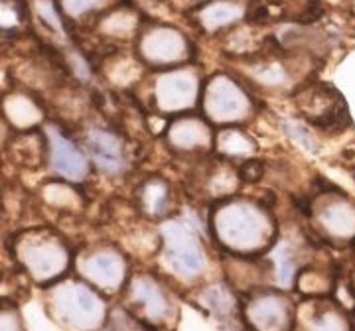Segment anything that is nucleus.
<instances>
[{"instance_id": "f257e3e1", "label": "nucleus", "mask_w": 355, "mask_h": 331, "mask_svg": "<svg viewBox=\"0 0 355 331\" xmlns=\"http://www.w3.org/2000/svg\"><path fill=\"white\" fill-rule=\"evenodd\" d=\"M216 241L231 256L263 255L277 242V223L268 207L254 204H223V211L211 217Z\"/></svg>"}, {"instance_id": "f03ea898", "label": "nucleus", "mask_w": 355, "mask_h": 331, "mask_svg": "<svg viewBox=\"0 0 355 331\" xmlns=\"http://www.w3.org/2000/svg\"><path fill=\"white\" fill-rule=\"evenodd\" d=\"M50 304L55 319L67 330L97 331L107 319L103 296L85 280L51 284Z\"/></svg>"}, {"instance_id": "7ed1b4c3", "label": "nucleus", "mask_w": 355, "mask_h": 331, "mask_svg": "<svg viewBox=\"0 0 355 331\" xmlns=\"http://www.w3.org/2000/svg\"><path fill=\"white\" fill-rule=\"evenodd\" d=\"M18 262L32 280L42 286L55 284L71 265V253L64 239L42 231L26 233L18 239Z\"/></svg>"}, {"instance_id": "20e7f679", "label": "nucleus", "mask_w": 355, "mask_h": 331, "mask_svg": "<svg viewBox=\"0 0 355 331\" xmlns=\"http://www.w3.org/2000/svg\"><path fill=\"white\" fill-rule=\"evenodd\" d=\"M318 199L308 205L318 237L331 247H354L355 242V202L343 191H320Z\"/></svg>"}, {"instance_id": "39448f33", "label": "nucleus", "mask_w": 355, "mask_h": 331, "mask_svg": "<svg viewBox=\"0 0 355 331\" xmlns=\"http://www.w3.org/2000/svg\"><path fill=\"white\" fill-rule=\"evenodd\" d=\"M162 256L170 272L182 282H196L207 268V256L198 235L180 221H168L160 229Z\"/></svg>"}, {"instance_id": "423d86ee", "label": "nucleus", "mask_w": 355, "mask_h": 331, "mask_svg": "<svg viewBox=\"0 0 355 331\" xmlns=\"http://www.w3.org/2000/svg\"><path fill=\"white\" fill-rule=\"evenodd\" d=\"M127 310L140 321L156 328L168 325L176 316L174 300L162 280L153 272H137L130 276L127 288Z\"/></svg>"}, {"instance_id": "0eeeda50", "label": "nucleus", "mask_w": 355, "mask_h": 331, "mask_svg": "<svg viewBox=\"0 0 355 331\" xmlns=\"http://www.w3.org/2000/svg\"><path fill=\"white\" fill-rule=\"evenodd\" d=\"M243 319L253 331H292L296 307L280 290H254L243 306Z\"/></svg>"}, {"instance_id": "6e6552de", "label": "nucleus", "mask_w": 355, "mask_h": 331, "mask_svg": "<svg viewBox=\"0 0 355 331\" xmlns=\"http://www.w3.org/2000/svg\"><path fill=\"white\" fill-rule=\"evenodd\" d=\"M77 270L81 278L99 292H121L130 280L127 256L113 247H101L81 255L77 260Z\"/></svg>"}, {"instance_id": "1a4fd4ad", "label": "nucleus", "mask_w": 355, "mask_h": 331, "mask_svg": "<svg viewBox=\"0 0 355 331\" xmlns=\"http://www.w3.org/2000/svg\"><path fill=\"white\" fill-rule=\"evenodd\" d=\"M296 331H354L352 312L328 296L306 298L296 307Z\"/></svg>"}, {"instance_id": "9d476101", "label": "nucleus", "mask_w": 355, "mask_h": 331, "mask_svg": "<svg viewBox=\"0 0 355 331\" xmlns=\"http://www.w3.org/2000/svg\"><path fill=\"white\" fill-rule=\"evenodd\" d=\"M304 116L320 130H340L349 125L347 105L331 87H316L308 93Z\"/></svg>"}, {"instance_id": "9b49d317", "label": "nucleus", "mask_w": 355, "mask_h": 331, "mask_svg": "<svg viewBox=\"0 0 355 331\" xmlns=\"http://www.w3.org/2000/svg\"><path fill=\"white\" fill-rule=\"evenodd\" d=\"M48 136V152L50 166L65 179H81L87 174V160L79 152L77 144L64 136L60 128L50 127L46 130Z\"/></svg>"}, {"instance_id": "f8f14e48", "label": "nucleus", "mask_w": 355, "mask_h": 331, "mask_svg": "<svg viewBox=\"0 0 355 331\" xmlns=\"http://www.w3.org/2000/svg\"><path fill=\"white\" fill-rule=\"evenodd\" d=\"M85 142L89 154L99 170L107 174H116L125 168V146L109 128H93Z\"/></svg>"}, {"instance_id": "ddd939ff", "label": "nucleus", "mask_w": 355, "mask_h": 331, "mask_svg": "<svg viewBox=\"0 0 355 331\" xmlns=\"http://www.w3.org/2000/svg\"><path fill=\"white\" fill-rule=\"evenodd\" d=\"M200 300L205 306V310L217 319V321H225V328H229L233 321H241L243 307L239 306L235 294L231 292V288L225 284H211L207 288H203L200 292Z\"/></svg>"}, {"instance_id": "4468645a", "label": "nucleus", "mask_w": 355, "mask_h": 331, "mask_svg": "<svg viewBox=\"0 0 355 331\" xmlns=\"http://www.w3.org/2000/svg\"><path fill=\"white\" fill-rule=\"evenodd\" d=\"M170 205V193L166 190L164 181H150L144 184L142 191V209L150 217H164Z\"/></svg>"}, {"instance_id": "2eb2a0df", "label": "nucleus", "mask_w": 355, "mask_h": 331, "mask_svg": "<svg viewBox=\"0 0 355 331\" xmlns=\"http://www.w3.org/2000/svg\"><path fill=\"white\" fill-rule=\"evenodd\" d=\"M263 174H265V164L259 162V160H245L237 170L239 179L247 181V184H257L259 179L263 178Z\"/></svg>"}, {"instance_id": "dca6fc26", "label": "nucleus", "mask_w": 355, "mask_h": 331, "mask_svg": "<svg viewBox=\"0 0 355 331\" xmlns=\"http://www.w3.org/2000/svg\"><path fill=\"white\" fill-rule=\"evenodd\" d=\"M2 331H24L22 321L18 319V314L12 307H2Z\"/></svg>"}, {"instance_id": "f3484780", "label": "nucleus", "mask_w": 355, "mask_h": 331, "mask_svg": "<svg viewBox=\"0 0 355 331\" xmlns=\"http://www.w3.org/2000/svg\"><path fill=\"white\" fill-rule=\"evenodd\" d=\"M354 260H355V242H354Z\"/></svg>"}]
</instances>
